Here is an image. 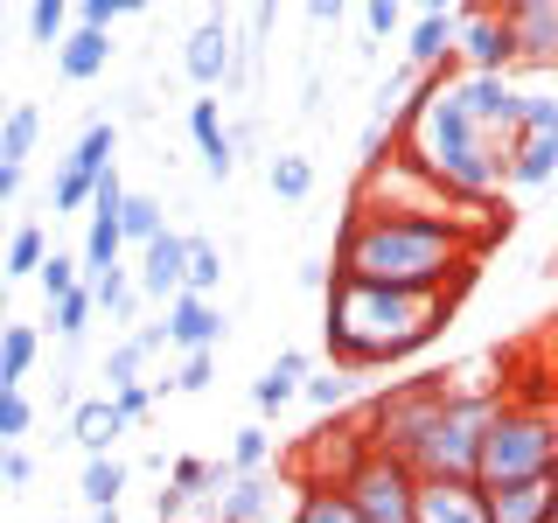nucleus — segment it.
Segmentation results:
<instances>
[{"label":"nucleus","mask_w":558,"mask_h":523,"mask_svg":"<svg viewBox=\"0 0 558 523\" xmlns=\"http://www.w3.org/2000/svg\"><path fill=\"white\" fill-rule=\"evenodd\" d=\"M28 426H35V405L22 391H0V447H22Z\"/></svg>","instance_id":"obj_42"},{"label":"nucleus","mask_w":558,"mask_h":523,"mask_svg":"<svg viewBox=\"0 0 558 523\" xmlns=\"http://www.w3.org/2000/svg\"><path fill=\"white\" fill-rule=\"evenodd\" d=\"M28 35L57 49L63 35H70V8H63V0H35V8H28Z\"/></svg>","instance_id":"obj_41"},{"label":"nucleus","mask_w":558,"mask_h":523,"mask_svg":"<svg viewBox=\"0 0 558 523\" xmlns=\"http://www.w3.org/2000/svg\"><path fill=\"white\" fill-rule=\"evenodd\" d=\"M84 523H119V510H92V516H84Z\"/></svg>","instance_id":"obj_51"},{"label":"nucleus","mask_w":558,"mask_h":523,"mask_svg":"<svg viewBox=\"0 0 558 523\" xmlns=\"http://www.w3.org/2000/svg\"><path fill=\"white\" fill-rule=\"evenodd\" d=\"M545 523H558V502H551V516H545Z\"/></svg>","instance_id":"obj_53"},{"label":"nucleus","mask_w":558,"mask_h":523,"mask_svg":"<svg viewBox=\"0 0 558 523\" xmlns=\"http://www.w3.org/2000/svg\"><path fill=\"white\" fill-rule=\"evenodd\" d=\"M461 35H453V57L468 63V77H510L517 70V42L502 28V8H453Z\"/></svg>","instance_id":"obj_10"},{"label":"nucleus","mask_w":558,"mask_h":523,"mask_svg":"<svg viewBox=\"0 0 558 523\" xmlns=\"http://www.w3.org/2000/svg\"><path fill=\"white\" fill-rule=\"evenodd\" d=\"M57 209H92V174H77V168H57Z\"/></svg>","instance_id":"obj_44"},{"label":"nucleus","mask_w":558,"mask_h":523,"mask_svg":"<svg viewBox=\"0 0 558 523\" xmlns=\"http://www.w3.org/2000/svg\"><path fill=\"white\" fill-rule=\"evenodd\" d=\"M105 63H112V35H98V28H70L57 42V77L63 84H92Z\"/></svg>","instance_id":"obj_22"},{"label":"nucleus","mask_w":558,"mask_h":523,"mask_svg":"<svg viewBox=\"0 0 558 523\" xmlns=\"http://www.w3.org/2000/svg\"><path fill=\"white\" fill-rule=\"evenodd\" d=\"M502 28L517 42V63L558 70V0H510L502 8Z\"/></svg>","instance_id":"obj_13"},{"label":"nucleus","mask_w":558,"mask_h":523,"mask_svg":"<svg viewBox=\"0 0 558 523\" xmlns=\"http://www.w3.org/2000/svg\"><path fill=\"white\" fill-rule=\"evenodd\" d=\"M126 482H133V467L119 461V453H98V461H84V510H119Z\"/></svg>","instance_id":"obj_26"},{"label":"nucleus","mask_w":558,"mask_h":523,"mask_svg":"<svg viewBox=\"0 0 558 523\" xmlns=\"http://www.w3.org/2000/svg\"><path fill=\"white\" fill-rule=\"evenodd\" d=\"M272 475H231V488L217 496V523H266L272 516Z\"/></svg>","instance_id":"obj_23"},{"label":"nucleus","mask_w":558,"mask_h":523,"mask_svg":"<svg viewBox=\"0 0 558 523\" xmlns=\"http://www.w3.org/2000/svg\"><path fill=\"white\" fill-rule=\"evenodd\" d=\"M0 336H8V293H0Z\"/></svg>","instance_id":"obj_52"},{"label":"nucleus","mask_w":558,"mask_h":523,"mask_svg":"<svg viewBox=\"0 0 558 523\" xmlns=\"http://www.w3.org/2000/svg\"><path fill=\"white\" fill-rule=\"evenodd\" d=\"M363 28H371V42H391V35H405V8H398V0H371V8H363Z\"/></svg>","instance_id":"obj_43"},{"label":"nucleus","mask_w":558,"mask_h":523,"mask_svg":"<svg viewBox=\"0 0 558 523\" xmlns=\"http://www.w3.org/2000/svg\"><path fill=\"white\" fill-rule=\"evenodd\" d=\"M502 412V384H453L440 418H433L426 447L412 453L418 482H475L482 467V440H488V418Z\"/></svg>","instance_id":"obj_5"},{"label":"nucleus","mask_w":558,"mask_h":523,"mask_svg":"<svg viewBox=\"0 0 558 523\" xmlns=\"http://www.w3.org/2000/svg\"><path fill=\"white\" fill-rule=\"evenodd\" d=\"M43 258H49V238L35 231V223H22V231L8 238V258H0V287H8V279H35Z\"/></svg>","instance_id":"obj_33"},{"label":"nucleus","mask_w":558,"mask_h":523,"mask_svg":"<svg viewBox=\"0 0 558 523\" xmlns=\"http://www.w3.org/2000/svg\"><path fill=\"white\" fill-rule=\"evenodd\" d=\"M482 496H488V523H545L558 502V475L502 482V488H482Z\"/></svg>","instance_id":"obj_18"},{"label":"nucleus","mask_w":558,"mask_h":523,"mask_svg":"<svg viewBox=\"0 0 558 523\" xmlns=\"http://www.w3.org/2000/svg\"><path fill=\"white\" fill-rule=\"evenodd\" d=\"M35 139H43V112H35V105H14V112L0 119V161L22 168L28 154H35Z\"/></svg>","instance_id":"obj_34"},{"label":"nucleus","mask_w":558,"mask_h":523,"mask_svg":"<svg viewBox=\"0 0 558 523\" xmlns=\"http://www.w3.org/2000/svg\"><path fill=\"white\" fill-rule=\"evenodd\" d=\"M92 287H77V293H63V301L57 307H49V328H57V336L63 342H84V328H92Z\"/></svg>","instance_id":"obj_38"},{"label":"nucleus","mask_w":558,"mask_h":523,"mask_svg":"<svg viewBox=\"0 0 558 523\" xmlns=\"http://www.w3.org/2000/svg\"><path fill=\"white\" fill-rule=\"evenodd\" d=\"M182 70L203 84V92H217V84H231V92H238V35H231V22H223V14H209V22L189 28Z\"/></svg>","instance_id":"obj_12"},{"label":"nucleus","mask_w":558,"mask_h":523,"mask_svg":"<svg viewBox=\"0 0 558 523\" xmlns=\"http://www.w3.org/2000/svg\"><path fill=\"white\" fill-rule=\"evenodd\" d=\"M209 377H217V349H196V356H182V363H174V377H161V384L196 398V391H209Z\"/></svg>","instance_id":"obj_40"},{"label":"nucleus","mask_w":558,"mask_h":523,"mask_svg":"<svg viewBox=\"0 0 558 523\" xmlns=\"http://www.w3.org/2000/svg\"><path fill=\"white\" fill-rule=\"evenodd\" d=\"M266 182H272V196L301 203L307 188H314V168H307V154H272V161H266Z\"/></svg>","instance_id":"obj_36"},{"label":"nucleus","mask_w":558,"mask_h":523,"mask_svg":"<svg viewBox=\"0 0 558 523\" xmlns=\"http://www.w3.org/2000/svg\"><path fill=\"white\" fill-rule=\"evenodd\" d=\"M35 356H43V336H35L28 321H8V336H0V391H22Z\"/></svg>","instance_id":"obj_27"},{"label":"nucleus","mask_w":558,"mask_h":523,"mask_svg":"<svg viewBox=\"0 0 558 523\" xmlns=\"http://www.w3.org/2000/svg\"><path fill=\"white\" fill-rule=\"evenodd\" d=\"M342 496L356 502L363 523H412V510H418V467L391 461V453H371V461L342 482Z\"/></svg>","instance_id":"obj_9"},{"label":"nucleus","mask_w":558,"mask_h":523,"mask_svg":"<svg viewBox=\"0 0 558 523\" xmlns=\"http://www.w3.org/2000/svg\"><path fill=\"white\" fill-rule=\"evenodd\" d=\"M412 92H418V77H412L405 63H398L391 77L377 84V105H371V126H384V133H398V126H405V112H412Z\"/></svg>","instance_id":"obj_30"},{"label":"nucleus","mask_w":558,"mask_h":523,"mask_svg":"<svg viewBox=\"0 0 558 523\" xmlns=\"http://www.w3.org/2000/svg\"><path fill=\"white\" fill-rule=\"evenodd\" d=\"M161 209H168L161 196H133V188H126V209H119V244H154V238L168 231Z\"/></svg>","instance_id":"obj_32"},{"label":"nucleus","mask_w":558,"mask_h":523,"mask_svg":"<svg viewBox=\"0 0 558 523\" xmlns=\"http://www.w3.org/2000/svg\"><path fill=\"white\" fill-rule=\"evenodd\" d=\"M119 433H126V418H119L112 398H84V405H70V440L84 447V461L112 453V447H119Z\"/></svg>","instance_id":"obj_20"},{"label":"nucleus","mask_w":558,"mask_h":523,"mask_svg":"<svg viewBox=\"0 0 558 523\" xmlns=\"http://www.w3.org/2000/svg\"><path fill=\"white\" fill-rule=\"evenodd\" d=\"M35 287H43V301H49V307H57V301H63V293H77V287H84V272H77V258H70V252H49V258H43V272H35Z\"/></svg>","instance_id":"obj_39"},{"label":"nucleus","mask_w":558,"mask_h":523,"mask_svg":"<svg viewBox=\"0 0 558 523\" xmlns=\"http://www.w3.org/2000/svg\"><path fill=\"white\" fill-rule=\"evenodd\" d=\"M293 279H301L307 293H328V287H336V272H328V258H307V266L293 272Z\"/></svg>","instance_id":"obj_49"},{"label":"nucleus","mask_w":558,"mask_h":523,"mask_svg":"<svg viewBox=\"0 0 558 523\" xmlns=\"http://www.w3.org/2000/svg\"><path fill=\"white\" fill-rule=\"evenodd\" d=\"M272 467V433L266 426H238L231 440V475H266Z\"/></svg>","instance_id":"obj_37"},{"label":"nucleus","mask_w":558,"mask_h":523,"mask_svg":"<svg viewBox=\"0 0 558 523\" xmlns=\"http://www.w3.org/2000/svg\"><path fill=\"white\" fill-rule=\"evenodd\" d=\"M112 405H119V418H126V426H133V418H147L154 391H147V384H126V391H112Z\"/></svg>","instance_id":"obj_48"},{"label":"nucleus","mask_w":558,"mask_h":523,"mask_svg":"<svg viewBox=\"0 0 558 523\" xmlns=\"http://www.w3.org/2000/svg\"><path fill=\"white\" fill-rule=\"evenodd\" d=\"M112 147H119V126H112V119H92V126L77 133V147H70L63 168H77V174H92V182H98V174L112 168Z\"/></svg>","instance_id":"obj_29"},{"label":"nucleus","mask_w":558,"mask_h":523,"mask_svg":"<svg viewBox=\"0 0 558 523\" xmlns=\"http://www.w3.org/2000/svg\"><path fill=\"white\" fill-rule=\"evenodd\" d=\"M293 488H301V496H293V516L287 523H363L356 502H349L336 482H293Z\"/></svg>","instance_id":"obj_24"},{"label":"nucleus","mask_w":558,"mask_h":523,"mask_svg":"<svg viewBox=\"0 0 558 523\" xmlns=\"http://www.w3.org/2000/svg\"><path fill=\"white\" fill-rule=\"evenodd\" d=\"M161 328H168V349L196 356V349H217L223 342V307L217 301H196V293H174Z\"/></svg>","instance_id":"obj_16"},{"label":"nucleus","mask_w":558,"mask_h":523,"mask_svg":"<svg viewBox=\"0 0 558 523\" xmlns=\"http://www.w3.org/2000/svg\"><path fill=\"white\" fill-rule=\"evenodd\" d=\"M398 154L418 161L447 196H461V203H496L502 196V147L461 112L447 70L418 77L412 112H405V126H398Z\"/></svg>","instance_id":"obj_3"},{"label":"nucleus","mask_w":558,"mask_h":523,"mask_svg":"<svg viewBox=\"0 0 558 523\" xmlns=\"http://www.w3.org/2000/svg\"><path fill=\"white\" fill-rule=\"evenodd\" d=\"M412 523H488L482 482H418V510Z\"/></svg>","instance_id":"obj_17"},{"label":"nucleus","mask_w":558,"mask_h":523,"mask_svg":"<svg viewBox=\"0 0 558 523\" xmlns=\"http://www.w3.org/2000/svg\"><path fill=\"white\" fill-rule=\"evenodd\" d=\"M453 35H461V14L453 8H426L405 22V70L412 77H433V70L453 63Z\"/></svg>","instance_id":"obj_14"},{"label":"nucleus","mask_w":558,"mask_h":523,"mask_svg":"<svg viewBox=\"0 0 558 523\" xmlns=\"http://www.w3.org/2000/svg\"><path fill=\"white\" fill-rule=\"evenodd\" d=\"M307 349H279V356L266 363V377L252 384V405L258 412H279V405H293V398H301V384H307Z\"/></svg>","instance_id":"obj_21"},{"label":"nucleus","mask_w":558,"mask_h":523,"mask_svg":"<svg viewBox=\"0 0 558 523\" xmlns=\"http://www.w3.org/2000/svg\"><path fill=\"white\" fill-rule=\"evenodd\" d=\"M301 398H307L322 418H336V412H349V398H356V377H349V370H307Z\"/></svg>","instance_id":"obj_35"},{"label":"nucleus","mask_w":558,"mask_h":523,"mask_svg":"<svg viewBox=\"0 0 558 523\" xmlns=\"http://www.w3.org/2000/svg\"><path fill=\"white\" fill-rule=\"evenodd\" d=\"M126 209V182H119V168H105L92 182V217H119Z\"/></svg>","instance_id":"obj_45"},{"label":"nucleus","mask_w":558,"mask_h":523,"mask_svg":"<svg viewBox=\"0 0 558 523\" xmlns=\"http://www.w3.org/2000/svg\"><path fill=\"white\" fill-rule=\"evenodd\" d=\"M0 482H8V488H28L35 482V461H28L22 447H0Z\"/></svg>","instance_id":"obj_46"},{"label":"nucleus","mask_w":558,"mask_h":523,"mask_svg":"<svg viewBox=\"0 0 558 523\" xmlns=\"http://www.w3.org/2000/svg\"><path fill=\"white\" fill-rule=\"evenodd\" d=\"M189 133H196V147H203V174H209V182H231L238 154H231V126H223V105L217 98L189 105Z\"/></svg>","instance_id":"obj_19"},{"label":"nucleus","mask_w":558,"mask_h":523,"mask_svg":"<svg viewBox=\"0 0 558 523\" xmlns=\"http://www.w3.org/2000/svg\"><path fill=\"white\" fill-rule=\"evenodd\" d=\"M447 391H453V377H447V370H418V377H398L391 391H377L371 405L356 412V418H363V440H371V453L412 461V453L426 447V433H433V418H440Z\"/></svg>","instance_id":"obj_6"},{"label":"nucleus","mask_w":558,"mask_h":523,"mask_svg":"<svg viewBox=\"0 0 558 523\" xmlns=\"http://www.w3.org/2000/svg\"><path fill=\"white\" fill-rule=\"evenodd\" d=\"M336 279L356 287H391V293H440L461 301L482 272V252L453 223H405V217H363V203L349 196L342 231H336Z\"/></svg>","instance_id":"obj_1"},{"label":"nucleus","mask_w":558,"mask_h":523,"mask_svg":"<svg viewBox=\"0 0 558 523\" xmlns=\"http://www.w3.org/2000/svg\"><path fill=\"white\" fill-rule=\"evenodd\" d=\"M531 475H558V405L551 398H510L502 391V412L488 418L475 482L502 488V482H531Z\"/></svg>","instance_id":"obj_4"},{"label":"nucleus","mask_w":558,"mask_h":523,"mask_svg":"<svg viewBox=\"0 0 558 523\" xmlns=\"http://www.w3.org/2000/svg\"><path fill=\"white\" fill-rule=\"evenodd\" d=\"M92 307H98L112 328H133V321H140V287H133V272L112 266L105 279H92Z\"/></svg>","instance_id":"obj_25"},{"label":"nucleus","mask_w":558,"mask_h":523,"mask_svg":"<svg viewBox=\"0 0 558 523\" xmlns=\"http://www.w3.org/2000/svg\"><path fill=\"white\" fill-rule=\"evenodd\" d=\"M453 98H461V112L475 119L496 147H510V133H517V119H523V92H517L510 77H453Z\"/></svg>","instance_id":"obj_11"},{"label":"nucleus","mask_w":558,"mask_h":523,"mask_svg":"<svg viewBox=\"0 0 558 523\" xmlns=\"http://www.w3.org/2000/svg\"><path fill=\"white\" fill-rule=\"evenodd\" d=\"M453 301L440 293H391V287H356L336 279L322 293V336H328V370H391L405 356H426L447 336Z\"/></svg>","instance_id":"obj_2"},{"label":"nucleus","mask_w":558,"mask_h":523,"mask_svg":"<svg viewBox=\"0 0 558 523\" xmlns=\"http://www.w3.org/2000/svg\"><path fill=\"white\" fill-rule=\"evenodd\" d=\"M182 516H189V496H182V488H174V482L154 488V523H182Z\"/></svg>","instance_id":"obj_47"},{"label":"nucleus","mask_w":558,"mask_h":523,"mask_svg":"<svg viewBox=\"0 0 558 523\" xmlns=\"http://www.w3.org/2000/svg\"><path fill=\"white\" fill-rule=\"evenodd\" d=\"M182 266H189L182 231H161L154 244H140V272H133L140 301H174V293H182Z\"/></svg>","instance_id":"obj_15"},{"label":"nucleus","mask_w":558,"mask_h":523,"mask_svg":"<svg viewBox=\"0 0 558 523\" xmlns=\"http://www.w3.org/2000/svg\"><path fill=\"white\" fill-rule=\"evenodd\" d=\"M14 196H22V168L0 161V203H14Z\"/></svg>","instance_id":"obj_50"},{"label":"nucleus","mask_w":558,"mask_h":523,"mask_svg":"<svg viewBox=\"0 0 558 523\" xmlns=\"http://www.w3.org/2000/svg\"><path fill=\"white\" fill-rule=\"evenodd\" d=\"M558 174V98L523 92V119L502 147V188H545Z\"/></svg>","instance_id":"obj_7"},{"label":"nucleus","mask_w":558,"mask_h":523,"mask_svg":"<svg viewBox=\"0 0 558 523\" xmlns=\"http://www.w3.org/2000/svg\"><path fill=\"white\" fill-rule=\"evenodd\" d=\"M168 482L182 488L189 502H196V496H223V488H231V461H203V453H182V461H168Z\"/></svg>","instance_id":"obj_28"},{"label":"nucleus","mask_w":558,"mask_h":523,"mask_svg":"<svg viewBox=\"0 0 558 523\" xmlns=\"http://www.w3.org/2000/svg\"><path fill=\"white\" fill-rule=\"evenodd\" d=\"M363 461H371L363 418H356V412H336V418H322V426H314L307 440L287 453V475H293V482H336V488H342Z\"/></svg>","instance_id":"obj_8"},{"label":"nucleus","mask_w":558,"mask_h":523,"mask_svg":"<svg viewBox=\"0 0 558 523\" xmlns=\"http://www.w3.org/2000/svg\"><path fill=\"white\" fill-rule=\"evenodd\" d=\"M223 287V252L209 238H189V266H182V293H196V301H217Z\"/></svg>","instance_id":"obj_31"}]
</instances>
